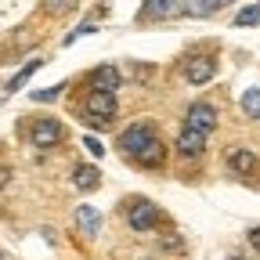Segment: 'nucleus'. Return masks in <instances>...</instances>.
Segmentation results:
<instances>
[{"label":"nucleus","mask_w":260,"mask_h":260,"mask_svg":"<svg viewBox=\"0 0 260 260\" xmlns=\"http://www.w3.org/2000/svg\"><path fill=\"white\" fill-rule=\"evenodd\" d=\"M87 116H90V123L98 130L109 126V119L116 116V98L112 94H102V90H90L87 94Z\"/></svg>","instance_id":"nucleus-1"},{"label":"nucleus","mask_w":260,"mask_h":260,"mask_svg":"<svg viewBox=\"0 0 260 260\" xmlns=\"http://www.w3.org/2000/svg\"><path fill=\"white\" fill-rule=\"evenodd\" d=\"M184 126L195 130V134H203V138H210V130L217 126V109L206 105V102H195L188 109V116H184Z\"/></svg>","instance_id":"nucleus-2"},{"label":"nucleus","mask_w":260,"mask_h":260,"mask_svg":"<svg viewBox=\"0 0 260 260\" xmlns=\"http://www.w3.org/2000/svg\"><path fill=\"white\" fill-rule=\"evenodd\" d=\"M148 141H155V126L152 123H134V126H126L119 134V148L130 152V155H138Z\"/></svg>","instance_id":"nucleus-3"},{"label":"nucleus","mask_w":260,"mask_h":260,"mask_svg":"<svg viewBox=\"0 0 260 260\" xmlns=\"http://www.w3.org/2000/svg\"><path fill=\"white\" fill-rule=\"evenodd\" d=\"M213 73H217V61H213L210 54H195V58H188V61H184V80H188V83H195V87L210 83V80H213Z\"/></svg>","instance_id":"nucleus-4"},{"label":"nucleus","mask_w":260,"mask_h":260,"mask_svg":"<svg viewBox=\"0 0 260 260\" xmlns=\"http://www.w3.org/2000/svg\"><path fill=\"white\" fill-rule=\"evenodd\" d=\"M126 224L134 228V232H148V228L159 224V210L152 203L138 199V203H130V210H126Z\"/></svg>","instance_id":"nucleus-5"},{"label":"nucleus","mask_w":260,"mask_h":260,"mask_svg":"<svg viewBox=\"0 0 260 260\" xmlns=\"http://www.w3.org/2000/svg\"><path fill=\"white\" fill-rule=\"evenodd\" d=\"M29 138H32V145H37V148H51V145H58V141L65 138V126H61L58 119H40V123H32Z\"/></svg>","instance_id":"nucleus-6"},{"label":"nucleus","mask_w":260,"mask_h":260,"mask_svg":"<svg viewBox=\"0 0 260 260\" xmlns=\"http://www.w3.org/2000/svg\"><path fill=\"white\" fill-rule=\"evenodd\" d=\"M228 167L239 177H253L256 174V155L249 148H235V152H228Z\"/></svg>","instance_id":"nucleus-7"},{"label":"nucleus","mask_w":260,"mask_h":260,"mask_svg":"<svg viewBox=\"0 0 260 260\" xmlns=\"http://www.w3.org/2000/svg\"><path fill=\"white\" fill-rule=\"evenodd\" d=\"M119 87V69H112V65H102L94 76H90V90H102V94H112Z\"/></svg>","instance_id":"nucleus-8"},{"label":"nucleus","mask_w":260,"mask_h":260,"mask_svg":"<svg viewBox=\"0 0 260 260\" xmlns=\"http://www.w3.org/2000/svg\"><path fill=\"white\" fill-rule=\"evenodd\" d=\"M203 148H206V138L195 134V130H188V126H181V134H177V152H181V155H199Z\"/></svg>","instance_id":"nucleus-9"},{"label":"nucleus","mask_w":260,"mask_h":260,"mask_svg":"<svg viewBox=\"0 0 260 260\" xmlns=\"http://www.w3.org/2000/svg\"><path fill=\"white\" fill-rule=\"evenodd\" d=\"M73 184H76L80 191H94L98 184H102V174H98L94 167H76V170H73Z\"/></svg>","instance_id":"nucleus-10"},{"label":"nucleus","mask_w":260,"mask_h":260,"mask_svg":"<svg viewBox=\"0 0 260 260\" xmlns=\"http://www.w3.org/2000/svg\"><path fill=\"white\" fill-rule=\"evenodd\" d=\"M177 0H145V18H170L177 15Z\"/></svg>","instance_id":"nucleus-11"},{"label":"nucleus","mask_w":260,"mask_h":260,"mask_svg":"<svg viewBox=\"0 0 260 260\" xmlns=\"http://www.w3.org/2000/svg\"><path fill=\"white\" fill-rule=\"evenodd\" d=\"M76 224L83 228L87 235H94L98 228H102V213H98L94 206H80V210H76Z\"/></svg>","instance_id":"nucleus-12"},{"label":"nucleus","mask_w":260,"mask_h":260,"mask_svg":"<svg viewBox=\"0 0 260 260\" xmlns=\"http://www.w3.org/2000/svg\"><path fill=\"white\" fill-rule=\"evenodd\" d=\"M162 155H167V148L159 145V138H155V141H148V145L138 152V159H141V162H148V167H159V162H162Z\"/></svg>","instance_id":"nucleus-13"},{"label":"nucleus","mask_w":260,"mask_h":260,"mask_svg":"<svg viewBox=\"0 0 260 260\" xmlns=\"http://www.w3.org/2000/svg\"><path fill=\"white\" fill-rule=\"evenodd\" d=\"M181 11H184L188 18H206V15H213V8L206 4V0H181Z\"/></svg>","instance_id":"nucleus-14"},{"label":"nucleus","mask_w":260,"mask_h":260,"mask_svg":"<svg viewBox=\"0 0 260 260\" xmlns=\"http://www.w3.org/2000/svg\"><path fill=\"white\" fill-rule=\"evenodd\" d=\"M76 8H80V0H44L47 15H73Z\"/></svg>","instance_id":"nucleus-15"},{"label":"nucleus","mask_w":260,"mask_h":260,"mask_svg":"<svg viewBox=\"0 0 260 260\" xmlns=\"http://www.w3.org/2000/svg\"><path fill=\"white\" fill-rule=\"evenodd\" d=\"M235 25L239 29H249V25H260V4H249L235 15Z\"/></svg>","instance_id":"nucleus-16"},{"label":"nucleus","mask_w":260,"mask_h":260,"mask_svg":"<svg viewBox=\"0 0 260 260\" xmlns=\"http://www.w3.org/2000/svg\"><path fill=\"white\" fill-rule=\"evenodd\" d=\"M40 65H44V61H40V58H32V61H29V65H22V73H18V76H11V80H8V90H18V87H22V83H25V80H29V76H32V73H37V69H40Z\"/></svg>","instance_id":"nucleus-17"},{"label":"nucleus","mask_w":260,"mask_h":260,"mask_svg":"<svg viewBox=\"0 0 260 260\" xmlns=\"http://www.w3.org/2000/svg\"><path fill=\"white\" fill-rule=\"evenodd\" d=\"M242 112L253 116V119H260V90H256V87L242 94Z\"/></svg>","instance_id":"nucleus-18"},{"label":"nucleus","mask_w":260,"mask_h":260,"mask_svg":"<svg viewBox=\"0 0 260 260\" xmlns=\"http://www.w3.org/2000/svg\"><path fill=\"white\" fill-rule=\"evenodd\" d=\"M61 90H65V83H54V87H47V90H37V94H32V102H54Z\"/></svg>","instance_id":"nucleus-19"},{"label":"nucleus","mask_w":260,"mask_h":260,"mask_svg":"<svg viewBox=\"0 0 260 260\" xmlns=\"http://www.w3.org/2000/svg\"><path fill=\"white\" fill-rule=\"evenodd\" d=\"M83 145H87V152H90V155H102V141H98V138H90V134H87V138H83Z\"/></svg>","instance_id":"nucleus-20"},{"label":"nucleus","mask_w":260,"mask_h":260,"mask_svg":"<svg viewBox=\"0 0 260 260\" xmlns=\"http://www.w3.org/2000/svg\"><path fill=\"white\" fill-rule=\"evenodd\" d=\"M206 4H210V8L217 11V8H228V4H235V0H206Z\"/></svg>","instance_id":"nucleus-21"},{"label":"nucleus","mask_w":260,"mask_h":260,"mask_svg":"<svg viewBox=\"0 0 260 260\" xmlns=\"http://www.w3.org/2000/svg\"><path fill=\"white\" fill-rule=\"evenodd\" d=\"M249 242H253V249H260V228H253V232H249Z\"/></svg>","instance_id":"nucleus-22"},{"label":"nucleus","mask_w":260,"mask_h":260,"mask_svg":"<svg viewBox=\"0 0 260 260\" xmlns=\"http://www.w3.org/2000/svg\"><path fill=\"white\" fill-rule=\"evenodd\" d=\"M4 184H8V170H4V167H0V188H4Z\"/></svg>","instance_id":"nucleus-23"},{"label":"nucleus","mask_w":260,"mask_h":260,"mask_svg":"<svg viewBox=\"0 0 260 260\" xmlns=\"http://www.w3.org/2000/svg\"><path fill=\"white\" fill-rule=\"evenodd\" d=\"M228 260H246V256H228Z\"/></svg>","instance_id":"nucleus-24"},{"label":"nucleus","mask_w":260,"mask_h":260,"mask_svg":"<svg viewBox=\"0 0 260 260\" xmlns=\"http://www.w3.org/2000/svg\"><path fill=\"white\" fill-rule=\"evenodd\" d=\"M0 260H4V253H0Z\"/></svg>","instance_id":"nucleus-25"}]
</instances>
